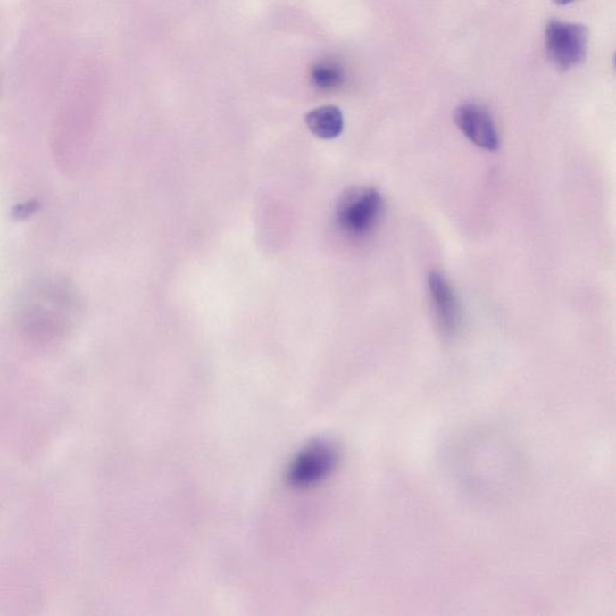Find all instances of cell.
<instances>
[{
    "instance_id": "3",
    "label": "cell",
    "mask_w": 616,
    "mask_h": 616,
    "mask_svg": "<svg viewBox=\"0 0 616 616\" xmlns=\"http://www.w3.org/2000/svg\"><path fill=\"white\" fill-rule=\"evenodd\" d=\"M589 30L577 23L553 20L545 27V47L550 61L560 71H569L584 61Z\"/></svg>"
},
{
    "instance_id": "2",
    "label": "cell",
    "mask_w": 616,
    "mask_h": 616,
    "mask_svg": "<svg viewBox=\"0 0 616 616\" xmlns=\"http://www.w3.org/2000/svg\"><path fill=\"white\" fill-rule=\"evenodd\" d=\"M338 463V452L331 443L318 441L304 446L290 462L287 480L296 489L324 482Z\"/></svg>"
},
{
    "instance_id": "4",
    "label": "cell",
    "mask_w": 616,
    "mask_h": 616,
    "mask_svg": "<svg viewBox=\"0 0 616 616\" xmlns=\"http://www.w3.org/2000/svg\"><path fill=\"white\" fill-rule=\"evenodd\" d=\"M459 129L474 145L484 150L496 151L500 147L496 124L486 107L476 103H465L455 111Z\"/></svg>"
},
{
    "instance_id": "1",
    "label": "cell",
    "mask_w": 616,
    "mask_h": 616,
    "mask_svg": "<svg viewBox=\"0 0 616 616\" xmlns=\"http://www.w3.org/2000/svg\"><path fill=\"white\" fill-rule=\"evenodd\" d=\"M383 211L384 200L379 190L373 187H353L338 200L336 217L345 233L362 237L379 223Z\"/></svg>"
},
{
    "instance_id": "6",
    "label": "cell",
    "mask_w": 616,
    "mask_h": 616,
    "mask_svg": "<svg viewBox=\"0 0 616 616\" xmlns=\"http://www.w3.org/2000/svg\"><path fill=\"white\" fill-rule=\"evenodd\" d=\"M304 121L308 129L324 140L337 137L344 130V116L336 106H323L311 111Z\"/></svg>"
},
{
    "instance_id": "5",
    "label": "cell",
    "mask_w": 616,
    "mask_h": 616,
    "mask_svg": "<svg viewBox=\"0 0 616 616\" xmlns=\"http://www.w3.org/2000/svg\"><path fill=\"white\" fill-rule=\"evenodd\" d=\"M428 286L436 316L443 330L455 331L460 324L462 311H460L458 296L452 283L441 270L434 269L429 273Z\"/></svg>"
},
{
    "instance_id": "8",
    "label": "cell",
    "mask_w": 616,
    "mask_h": 616,
    "mask_svg": "<svg viewBox=\"0 0 616 616\" xmlns=\"http://www.w3.org/2000/svg\"><path fill=\"white\" fill-rule=\"evenodd\" d=\"M554 2H555L556 4H559V5H566V4H570V3L574 2V0H554Z\"/></svg>"
},
{
    "instance_id": "7",
    "label": "cell",
    "mask_w": 616,
    "mask_h": 616,
    "mask_svg": "<svg viewBox=\"0 0 616 616\" xmlns=\"http://www.w3.org/2000/svg\"><path fill=\"white\" fill-rule=\"evenodd\" d=\"M312 78L318 87L331 89L342 82V71L335 64L321 63L313 68Z\"/></svg>"
}]
</instances>
